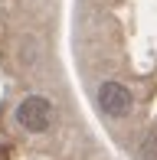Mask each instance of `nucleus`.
I'll use <instances>...</instances> for the list:
<instances>
[{
  "instance_id": "1",
  "label": "nucleus",
  "mask_w": 157,
  "mask_h": 160,
  "mask_svg": "<svg viewBox=\"0 0 157 160\" xmlns=\"http://www.w3.org/2000/svg\"><path fill=\"white\" fill-rule=\"evenodd\" d=\"M17 124L30 134H43L53 128V101L43 95H26L17 105Z\"/></svg>"
},
{
  "instance_id": "2",
  "label": "nucleus",
  "mask_w": 157,
  "mask_h": 160,
  "mask_svg": "<svg viewBox=\"0 0 157 160\" xmlns=\"http://www.w3.org/2000/svg\"><path fill=\"white\" fill-rule=\"evenodd\" d=\"M98 108H102L108 118H124L134 108V95L121 82H102L98 85Z\"/></svg>"
}]
</instances>
